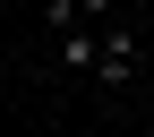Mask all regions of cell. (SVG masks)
Here are the masks:
<instances>
[{
    "label": "cell",
    "instance_id": "obj_2",
    "mask_svg": "<svg viewBox=\"0 0 154 137\" xmlns=\"http://www.w3.org/2000/svg\"><path fill=\"white\" fill-rule=\"evenodd\" d=\"M60 60H69V77H94V60H103V26H77V34H60Z\"/></svg>",
    "mask_w": 154,
    "mask_h": 137
},
{
    "label": "cell",
    "instance_id": "obj_3",
    "mask_svg": "<svg viewBox=\"0 0 154 137\" xmlns=\"http://www.w3.org/2000/svg\"><path fill=\"white\" fill-rule=\"evenodd\" d=\"M146 137H154V111H146Z\"/></svg>",
    "mask_w": 154,
    "mask_h": 137
},
{
    "label": "cell",
    "instance_id": "obj_1",
    "mask_svg": "<svg viewBox=\"0 0 154 137\" xmlns=\"http://www.w3.org/2000/svg\"><path fill=\"white\" fill-rule=\"evenodd\" d=\"M137 60H146V51H137V26L103 17V60H94V86H103V94H120L128 77H137Z\"/></svg>",
    "mask_w": 154,
    "mask_h": 137
}]
</instances>
